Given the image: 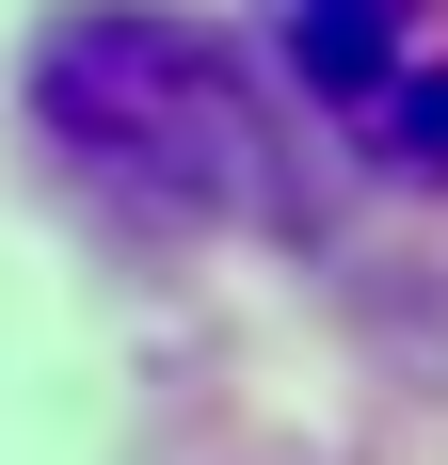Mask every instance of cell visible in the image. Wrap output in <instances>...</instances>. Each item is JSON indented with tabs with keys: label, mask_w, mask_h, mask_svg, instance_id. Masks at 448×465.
<instances>
[{
	"label": "cell",
	"mask_w": 448,
	"mask_h": 465,
	"mask_svg": "<svg viewBox=\"0 0 448 465\" xmlns=\"http://www.w3.org/2000/svg\"><path fill=\"white\" fill-rule=\"evenodd\" d=\"M305 64H320V96H368L401 64V0H305Z\"/></svg>",
	"instance_id": "7a4b0ae2"
},
{
	"label": "cell",
	"mask_w": 448,
	"mask_h": 465,
	"mask_svg": "<svg viewBox=\"0 0 448 465\" xmlns=\"http://www.w3.org/2000/svg\"><path fill=\"white\" fill-rule=\"evenodd\" d=\"M33 129L81 161L96 193H129L161 225H288V129H272L257 48H224L209 16L161 0H81L33 33Z\"/></svg>",
	"instance_id": "6da1fadb"
},
{
	"label": "cell",
	"mask_w": 448,
	"mask_h": 465,
	"mask_svg": "<svg viewBox=\"0 0 448 465\" xmlns=\"http://www.w3.org/2000/svg\"><path fill=\"white\" fill-rule=\"evenodd\" d=\"M353 113H385V144H401L416 177H448V81H401V64H385V81H368Z\"/></svg>",
	"instance_id": "3957f363"
}]
</instances>
